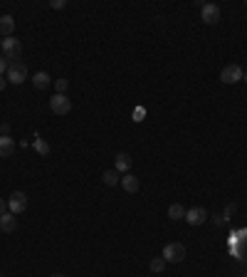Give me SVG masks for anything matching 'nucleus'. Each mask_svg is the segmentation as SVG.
I'll use <instances>...</instances> for the list:
<instances>
[{"label":"nucleus","instance_id":"aec40b11","mask_svg":"<svg viewBox=\"0 0 247 277\" xmlns=\"http://www.w3.org/2000/svg\"><path fill=\"white\" fill-rule=\"evenodd\" d=\"M52 8H55V10H62V8H67V0H52Z\"/></svg>","mask_w":247,"mask_h":277},{"label":"nucleus","instance_id":"5701e85b","mask_svg":"<svg viewBox=\"0 0 247 277\" xmlns=\"http://www.w3.org/2000/svg\"><path fill=\"white\" fill-rule=\"evenodd\" d=\"M0 134H3V136H10V124H0Z\"/></svg>","mask_w":247,"mask_h":277},{"label":"nucleus","instance_id":"c85d7f7f","mask_svg":"<svg viewBox=\"0 0 247 277\" xmlns=\"http://www.w3.org/2000/svg\"><path fill=\"white\" fill-rule=\"evenodd\" d=\"M0 277H3V275H0Z\"/></svg>","mask_w":247,"mask_h":277},{"label":"nucleus","instance_id":"a878e982","mask_svg":"<svg viewBox=\"0 0 247 277\" xmlns=\"http://www.w3.org/2000/svg\"><path fill=\"white\" fill-rule=\"evenodd\" d=\"M52 277H65V275H60V272H57V275H52Z\"/></svg>","mask_w":247,"mask_h":277},{"label":"nucleus","instance_id":"39448f33","mask_svg":"<svg viewBox=\"0 0 247 277\" xmlns=\"http://www.w3.org/2000/svg\"><path fill=\"white\" fill-rule=\"evenodd\" d=\"M50 109H52L55 114L65 117V114H70V112H72V102L67 99V94H55V97L50 99Z\"/></svg>","mask_w":247,"mask_h":277},{"label":"nucleus","instance_id":"f257e3e1","mask_svg":"<svg viewBox=\"0 0 247 277\" xmlns=\"http://www.w3.org/2000/svg\"><path fill=\"white\" fill-rule=\"evenodd\" d=\"M0 47H3V57H5L8 62H20V57H23V45H20V40L5 38Z\"/></svg>","mask_w":247,"mask_h":277},{"label":"nucleus","instance_id":"f8f14e48","mask_svg":"<svg viewBox=\"0 0 247 277\" xmlns=\"http://www.w3.org/2000/svg\"><path fill=\"white\" fill-rule=\"evenodd\" d=\"M129 168H131V156H129V154H116V158H114V171L129 173Z\"/></svg>","mask_w":247,"mask_h":277},{"label":"nucleus","instance_id":"412c9836","mask_svg":"<svg viewBox=\"0 0 247 277\" xmlns=\"http://www.w3.org/2000/svg\"><path fill=\"white\" fill-rule=\"evenodd\" d=\"M35 146H37V151H40V154H50V146H47V144H42V141H35Z\"/></svg>","mask_w":247,"mask_h":277},{"label":"nucleus","instance_id":"9d476101","mask_svg":"<svg viewBox=\"0 0 247 277\" xmlns=\"http://www.w3.org/2000/svg\"><path fill=\"white\" fill-rule=\"evenodd\" d=\"M15 154V141L10 136H0V158H10Z\"/></svg>","mask_w":247,"mask_h":277},{"label":"nucleus","instance_id":"6e6552de","mask_svg":"<svg viewBox=\"0 0 247 277\" xmlns=\"http://www.w3.org/2000/svg\"><path fill=\"white\" fill-rule=\"evenodd\" d=\"M205 218H208V213H205V208H200V205L185 210V223H188V225H203Z\"/></svg>","mask_w":247,"mask_h":277},{"label":"nucleus","instance_id":"ddd939ff","mask_svg":"<svg viewBox=\"0 0 247 277\" xmlns=\"http://www.w3.org/2000/svg\"><path fill=\"white\" fill-rule=\"evenodd\" d=\"M119 183L124 186V191H126V193H136V191L141 188V183H139V178H136L134 173H124V178H121Z\"/></svg>","mask_w":247,"mask_h":277},{"label":"nucleus","instance_id":"20e7f679","mask_svg":"<svg viewBox=\"0 0 247 277\" xmlns=\"http://www.w3.org/2000/svg\"><path fill=\"white\" fill-rule=\"evenodd\" d=\"M200 18H203V23L215 25L220 20V5L217 3H203L200 5Z\"/></svg>","mask_w":247,"mask_h":277},{"label":"nucleus","instance_id":"4468645a","mask_svg":"<svg viewBox=\"0 0 247 277\" xmlns=\"http://www.w3.org/2000/svg\"><path fill=\"white\" fill-rule=\"evenodd\" d=\"M33 87H35V89H47V87H50V75H47V72H37V75L33 77Z\"/></svg>","mask_w":247,"mask_h":277},{"label":"nucleus","instance_id":"cd10ccee","mask_svg":"<svg viewBox=\"0 0 247 277\" xmlns=\"http://www.w3.org/2000/svg\"><path fill=\"white\" fill-rule=\"evenodd\" d=\"M245 277H247V272H245Z\"/></svg>","mask_w":247,"mask_h":277},{"label":"nucleus","instance_id":"6ab92c4d","mask_svg":"<svg viewBox=\"0 0 247 277\" xmlns=\"http://www.w3.org/2000/svg\"><path fill=\"white\" fill-rule=\"evenodd\" d=\"M8 67H10V62H8L3 55H0V77H3V75H8Z\"/></svg>","mask_w":247,"mask_h":277},{"label":"nucleus","instance_id":"a211bd4d","mask_svg":"<svg viewBox=\"0 0 247 277\" xmlns=\"http://www.w3.org/2000/svg\"><path fill=\"white\" fill-rule=\"evenodd\" d=\"M67 84H70V82H67L65 77H62V79H57V82H55V89H57V94H65V92H67Z\"/></svg>","mask_w":247,"mask_h":277},{"label":"nucleus","instance_id":"7ed1b4c3","mask_svg":"<svg viewBox=\"0 0 247 277\" xmlns=\"http://www.w3.org/2000/svg\"><path fill=\"white\" fill-rule=\"evenodd\" d=\"M28 79V67L23 62H10L8 67V82L10 84H23Z\"/></svg>","mask_w":247,"mask_h":277},{"label":"nucleus","instance_id":"bb28decb","mask_svg":"<svg viewBox=\"0 0 247 277\" xmlns=\"http://www.w3.org/2000/svg\"><path fill=\"white\" fill-rule=\"evenodd\" d=\"M0 45H3V38H0Z\"/></svg>","mask_w":247,"mask_h":277},{"label":"nucleus","instance_id":"f3484780","mask_svg":"<svg viewBox=\"0 0 247 277\" xmlns=\"http://www.w3.org/2000/svg\"><path fill=\"white\" fill-rule=\"evenodd\" d=\"M163 267H166V260L163 257H153L151 260V270L153 272H163Z\"/></svg>","mask_w":247,"mask_h":277},{"label":"nucleus","instance_id":"9b49d317","mask_svg":"<svg viewBox=\"0 0 247 277\" xmlns=\"http://www.w3.org/2000/svg\"><path fill=\"white\" fill-rule=\"evenodd\" d=\"M18 228V218L8 210L5 215H0V230H3V233H13Z\"/></svg>","mask_w":247,"mask_h":277},{"label":"nucleus","instance_id":"1a4fd4ad","mask_svg":"<svg viewBox=\"0 0 247 277\" xmlns=\"http://www.w3.org/2000/svg\"><path fill=\"white\" fill-rule=\"evenodd\" d=\"M13 33H15V18L13 15H3L0 18V38H13Z\"/></svg>","mask_w":247,"mask_h":277},{"label":"nucleus","instance_id":"423d86ee","mask_svg":"<svg viewBox=\"0 0 247 277\" xmlns=\"http://www.w3.org/2000/svg\"><path fill=\"white\" fill-rule=\"evenodd\" d=\"M242 67L240 65H225L222 67V72H220V79L225 82V84H235V82H240L242 79Z\"/></svg>","mask_w":247,"mask_h":277},{"label":"nucleus","instance_id":"b1692460","mask_svg":"<svg viewBox=\"0 0 247 277\" xmlns=\"http://www.w3.org/2000/svg\"><path fill=\"white\" fill-rule=\"evenodd\" d=\"M5 84H8V79H3V77H0V92L5 89Z\"/></svg>","mask_w":247,"mask_h":277},{"label":"nucleus","instance_id":"dca6fc26","mask_svg":"<svg viewBox=\"0 0 247 277\" xmlns=\"http://www.w3.org/2000/svg\"><path fill=\"white\" fill-rule=\"evenodd\" d=\"M102 178H104V183H106V186H116V183L121 181V173H119V171H104V176H102Z\"/></svg>","mask_w":247,"mask_h":277},{"label":"nucleus","instance_id":"4be33fe9","mask_svg":"<svg viewBox=\"0 0 247 277\" xmlns=\"http://www.w3.org/2000/svg\"><path fill=\"white\" fill-rule=\"evenodd\" d=\"M8 210H10V208H8V200H5V198H0V215H5Z\"/></svg>","mask_w":247,"mask_h":277},{"label":"nucleus","instance_id":"2eb2a0df","mask_svg":"<svg viewBox=\"0 0 247 277\" xmlns=\"http://www.w3.org/2000/svg\"><path fill=\"white\" fill-rule=\"evenodd\" d=\"M168 218H171V220H183V218H185V208H183L180 203H173V205L168 208Z\"/></svg>","mask_w":247,"mask_h":277},{"label":"nucleus","instance_id":"393cba45","mask_svg":"<svg viewBox=\"0 0 247 277\" xmlns=\"http://www.w3.org/2000/svg\"><path fill=\"white\" fill-rule=\"evenodd\" d=\"M242 82H247V72H245V75H242Z\"/></svg>","mask_w":247,"mask_h":277},{"label":"nucleus","instance_id":"f03ea898","mask_svg":"<svg viewBox=\"0 0 247 277\" xmlns=\"http://www.w3.org/2000/svg\"><path fill=\"white\" fill-rule=\"evenodd\" d=\"M183 257H185L183 242H168V245L163 247V260H166V262H183Z\"/></svg>","mask_w":247,"mask_h":277},{"label":"nucleus","instance_id":"0eeeda50","mask_svg":"<svg viewBox=\"0 0 247 277\" xmlns=\"http://www.w3.org/2000/svg\"><path fill=\"white\" fill-rule=\"evenodd\" d=\"M8 208H10L13 215H20V213L28 208V196H25L23 191H15V193L8 198Z\"/></svg>","mask_w":247,"mask_h":277}]
</instances>
